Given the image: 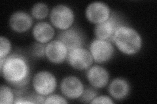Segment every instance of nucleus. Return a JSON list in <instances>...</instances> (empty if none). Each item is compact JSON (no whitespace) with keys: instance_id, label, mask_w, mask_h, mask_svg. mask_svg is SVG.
Listing matches in <instances>:
<instances>
[{"instance_id":"nucleus-1","label":"nucleus","mask_w":157,"mask_h":104,"mask_svg":"<svg viewBox=\"0 0 157 104\" xmlns=\"http://www.w3.org/2000/svg\"><path fill=\"white\" fill-rule=\"evenodd\" d=\"M0 70L4 80L14 88L25 87L30 80V64L27 58L20 53L0 59Z\"/></svg>"},{"instance_id":"nucleus-14","label":"nucleus","mask_w":157,"mask_h":104,"mask_svg":"<svg viewBox=\"0 0 157 104\" xmlns=\"http://www.w3.org/2000/svg\"><path fill=\"white\" fill-rule=\"evenodd\" d=\"M107 85L108 93L115 100H124L129 95L130 92V83L122 77L115 78Z\"/></svg>"},{"instance_id":"nucleus-17","label":"nucleus","mask_w":157,"mask_h":104,"mask_svg":"<svg viewBox=\"0 0 157 104\" xmlns=\"http://www.w3.org/2000/svg\"><path fill=\"white\" fill-rule=\"evenodd\" d=\"M15 97V92L11 87L6 85H2L1 88H0V103H14Z\"/></svg>"},{"instance_id":"nucleus-2","label":"nucleus","mask_w":157,"mask_h":104,"mask_svg":"<svg viewBox=\"0 0 157 104\" xmlns=\"http://www.w3.org/2000/svg\"><path fill=\"white\" fill-rule=\"evenodd\" d=\"M117 48L126 56H134L143 46V39L140 33L134 28L121 25L112 39Z\"/></svg>"},{"instance_id":"nucleus-13","label":"nucleus","mask_w":157,"mask_h":104,"mask_svg":"<svg viewBox=\"0 0 157 104\" xmlns=\"http://www.w3.org/2000/svg\"><path fill=\"white\" fill-rule=\"evenodd\" d=\"M33 20L31 14L23 11L13 13L9 20V26L11 30L17 33H24L32 28Z\"/></svg>"},{"instance_id":"nucleus-22","label":"nucleus","mask_w":157,"mask_h":104,"mask_svg":"<svg viewBox=\"0 0 157 104\" xmlns=\"http://www.w3.org/2000/svg\"><path fill=\"white\" fill-rule=\"evenodd\" d=\"M115 102L113 100V98L111 96L106 95H100L96 96L90 103H107V104H113Z\"/></svg>"},{"instance_id":"nucleus-10","label":"nucleus","mask_w":157,"mask_h":104,"mask_svg":"<svg viewBox=\"0 0 157 104\" xmlns=\"http://www.w3.org/2000/svg\"><path fill=\"white\" fill-rule=\"evenodd\" d=\"M56 39L65 44L69 52L72 49L83 47L85 42L83 33L80 29L73 27L65 31H60L58 34Z\"/></svg>"},{"instance_id":"nucleus-11","label":"nucleus","mask_w":157,"mask_h":104,"mask_svg":"<svg viewBox=\"0 0 157 104\" xmlns=\"http://www.w3.org/2000/svg\"><path fill=\"white\" fill-rule=\"evenodd\" d=\"M86 77L91 87L103 88L109 84L110 76L107 69L98 64L91 66L86 72Z\"/></svg>"},{"instance_id":"nucleus-15","label":"nucleus","mask_w":157,"mask_h":104,"mask_svg":"<svg viewBox=\"0 0 157 104\" xmlns=\"http://www.w3.org/2000/svg\"><path fill=\"white\" fill-rule=\"evenodd\" d=\"M32 35L36 42L47 44L55 37V29L50 23L44 21L38 22L33 27Z\"/></svg>"},{"instance_id":"nucleus-20","label":"nucleus","mask_w":157,"mask_h":104,"mask_svg":"<svg viewBox=\"0 0 157 104\" xmlns=\"http://www.w3.org/2000/svg\"><path fill=\"white\" fill-rule=\"evenodd\" d=\"M45 46L46 44L36 42L32 47V54L34 57L43 58L45 57Z\"/></svg>"},{"instance_id":"nucleus-8","label":"nucleus","mask_w":157,"mask_h":104,"mask_svg":"<svg viewBox=\"0 0 157 104\" xmlns=\"http://www.w3.org/2000/svg\"><path fill=\"white\" fill-rule=\"evenodd\" d=\"M111 14L109 5L101 2L90 3L85 10V16L88 21L95 25L107 20L111 16Z\"/></svg>"},{"instance_id":"nucleus-5","label":"nucleus","mask_w":157,"mask_h":104,"mask_svg":"<svg viewBox=\"0 0 157 104\" xmlns=\"http://www.w3.org/2000/svg\"><path fill=\"white\" fill-rule=\"evenodd\" d=\"M89 50L93 60L98 64H104L111 60L115 56V47L112 42L95 38L89 46Z\"/></svg>"},{"instance_id":"nucleus-7","label":"nucleus","mask_w":157,"mask_h":104,"mask_svg":"<svg viewBox=\"0 0 157 104\" xmlns=\"http://www.w3.org/2000/svg\"><path fill=\"white\" fill-rule=\"evenodd\" d=\"M60 90L66 99H79L85 90V86L79 77L75 76H67L60 83Z\"/></svg>"},{"instance_id":"nucleus-16","label":"nucleus","mask_w":157,"mask_h":104,"mask_svg":"<svg viewBox=\"0 0 157 104\" xmlns=\"http://www.w3.org/2000/svg\"><path fill=\"white\" fill-rule=\"evenodd\" d=\"M49 14V9L45 3H35L31 9V16L37 20L45 19Z\"/></svg>"},{"instance_id":"nucleus-21","label":"nucleus","mask_w":157,"mask_h":104,"mask_svg":"<svg viewBox=\"0 0 157 104\" xmlns=\"http://www.w3.org/2000/svg\"><path fill=\"white\" fill-rule=\"evenodd\" d=\"M68 101L64 96L56 94H51L45 97L44 103H67Z\"/></svg>"},{"instance_id":"nucleus-19","label":"nucleus","mask_w":157,"mask_h":104,"mask_svg":"<svg viewBox=\"0 0 157 104\" xmlns=\"http://www.w3.org/2000/svg\"><path fill=\"white\" fill-rule=\"evenodd\" d=\"M98 96V92L96 88L92 87H88L85 88L82 96H81L80 101L83 103H90L93 99Z\"/></svg>"},{"instance_id":"nucleus-9","label":"nucleus","mask_w":157,"mask_h":104,"mask_svg":"<svg viewBox=\"0 0 157 104\" xmlns=\"http://www.w3.org/2000/svg\"><path fill=\"white\" fill-rule=\"evenodd\" d=\"M69 50L60 41L56 39L46 44L45 57L49 62L55 64H60L67 61Z\"/></svg>"},{"instance_id":"nucleus-6","label":"nucleus","mask_w":157,"mask_h":104,"mask_svg":"<svg viewBox=\"0 0 157 104\" xmlns=\"http://www.w3.org/2000/svg\"><path fill=\"white\" fill-rule=\"evenodd\" d=\"M67 61L73 69L83 71L87 70L92 65L94 60L89 50L81 47L69 52Z\"/></svg>"},{"instance_id":"nucleus-4","label":"nucleus","mask_w":157,"mask_h":104,"mask_svg":"<svg viewBox=\"0 0 157 104\" xmlns=\"http://www.w3.org/2000/svg\"><path fill=\"white\" fill-rule=\"evenodd\" d=\"M57 85L56 76L53 73L47 70L39 71L32 79L34 92L45 97L55 92Z\"/></svg>"},{"instance_id":"nucleus-12","label":"nucleus","mask_w":157,"mask_h":104,"mask_svg":"<svg viewBox=\"0 0 157 104\" xmlns=\"http://www.w3.org/2000/svg\"><path fill=\"white\" fill-rule=\"evenodd\" d=\"M121 25L119 20L115 16L114 13L111 14L110 18L105 22L97 24L94 27V34L96 38L100 40L109 41L112 42L113 37Z\"/></svg>"},{"instance_id":"nucleus-18","label":"nucleus","mask_w":157,"mask_h":104,"mask_svg":"<svg viewBox=\"0 0 157 104\" xmlns=\"http://www.w3.org/2000/svg\"><path fill=\"white\" fill-rule=\"evenodd\" d=\"M0 59H5L11 54L12 44L9 39L3 36L0 37Z\"/></svg>"},{"instance_id":"nucleus-3","label":"nucleus","mask_w":157,"mask_h":104,"mask_svg":"<svg viewBox=\"0 0 157 104\" xmlns=\"http://www.w3.org/2000/svg\"><path fill=\"white\" fill-rule=\"evenodd\" d=\"M49 19L54 27L65 31L72 27L75 21V13L66 5L58 4L51 9Z\"/></svg>"}]
</instances>
